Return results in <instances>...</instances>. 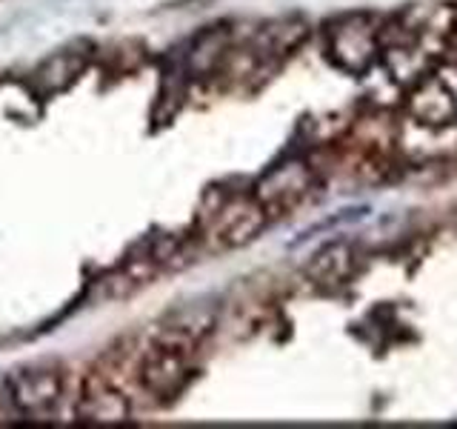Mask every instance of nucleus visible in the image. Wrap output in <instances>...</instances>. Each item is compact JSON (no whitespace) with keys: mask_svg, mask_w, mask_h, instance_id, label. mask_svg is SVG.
I'll list each match as a JSON object with an SVG mask.
<instances>
[{"mask_svg":"<svg viewBox=\"0 0 457 429\" xmlns=\"http://www.w3.org/2000/svg\"><path fill=\"white\" fill-rule=\"evenodd\" d=\"M192 378L189 364V343L163 338L152 343V347L140 355L137 361V383L146 395L154 398H175L186 390V383Z\"/></svg>","mask_w":457,"mask_h":429,"instance_id":"1","label":"nucleus"},{"mask_svg":"<svg viewBox=\"0 0 457 429\" xmlns=\"http://www.w3.org/2000/svg\"><path fill=\"white\" fill-rule=\"evenodd\" d=\"M326 52L337 69L366 75L380 55V29H375L369 14H346L328 26Z\"/></svg>","mask_w":457,"mask_h":429,"instance_id":"2","label":"nucleus"},{"mask_svg":"<svg viewBox=\"0 0 457 429\" xmlns=\"http://www.w3.org/2000/svg\"><path fill=\"white\" fill-rule=\"evenodd\" d=\"M6 395L26 418H49L66 398V375L54 366H29L6 381Z\"/></svg>","mask_w":457,"mask_h":429,"instance_id":"3","label":"nucleus"},{"mask_svg":"<svg viewBox=\"0 0 457 429\" xmlns=\"http://www.w3.org/2000/svg\"><path fill=\"white\" fill-rule=\"evenodd\" d=\"M314 186V172L303 161H286L275 169H269L254 189L257 204L266 209V214H286L297 204H303L306 195Z\"/></svg>","mask_w":457,"mask_h":429,"instance_id":"4","label":"nucleus"},{"mask_svg":"<svg viewBox=\"0 0 457 429\" xmlns=\"http://www.w3.org/2000/svg\"><path fill=\"white\" fill-rule=\"evenodd\" d=\"M78 415L89 424H123L132 418V395L123 390L112 372H92L83 381Z\"/></svg>","mask_w":457,"mask_h":429,"instance_id":"5","label":"nucleus"},{"mask_svg":"<svg viewBox=\"0 0 457 429\" xmlns=\"http://www.w3.org/2000/svg\"><path fill=\"white\" fill-rule=\"evenodd\" d=\"M269 214L266 209L257 204V198H232L220 204V209L212 214L209 235L218 247H243V243L254 240L261 235V229L266 226Z\"/></svg>","mask_w":457,"mask_h":429,"instance_id":"6","label":"nucleus"},{"mask_svg":"<svg viewBox=\"0 0 457 429\" xmlns=\"http://www.w3.org/2000/svg\"><path fill=\"white\" fill-rule=\"evenodd\" d=\"M409 109L420 123L443 126L457 118V80L449 72H423L414 78L409 92Z\"/></svg>","mask_w":457,"mask_h":429,"instance_id":"7","label":"nucleus"},{"mask_svg":"<svg viewBox=\"0 0 457 429\" xmlns=\"http://www.w3.org/2000/svg\"><path fill=\"white\" fill-rule=\"evenodd\" d=\"M354 269H357V255H354V249L349 247V243H343V240L323 247L306 266L309 278L314 283H320V286L346 283L354 275Z\"/></svg>","mask_w":457,"mask_h":429,"instance_id":"8","label":"nucleus"}]
</instances>
